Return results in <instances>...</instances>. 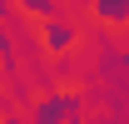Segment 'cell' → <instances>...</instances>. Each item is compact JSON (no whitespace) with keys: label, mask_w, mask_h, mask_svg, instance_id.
<instances>
[{"label":"cell","mask_w":129,"mask_h":124,"mask_svg":"<svg viewBox=\"0 0 129 124\" xmlns=\"http://www.w3.org/2000/svg\"><path fill=\"white\" fill-rule=\"evenodd\" d=\"M70 40H75V30H70V25H50V45H55V50L70 45Z\"/></svg>","instance_id":"obj_1"}]
</instances>
